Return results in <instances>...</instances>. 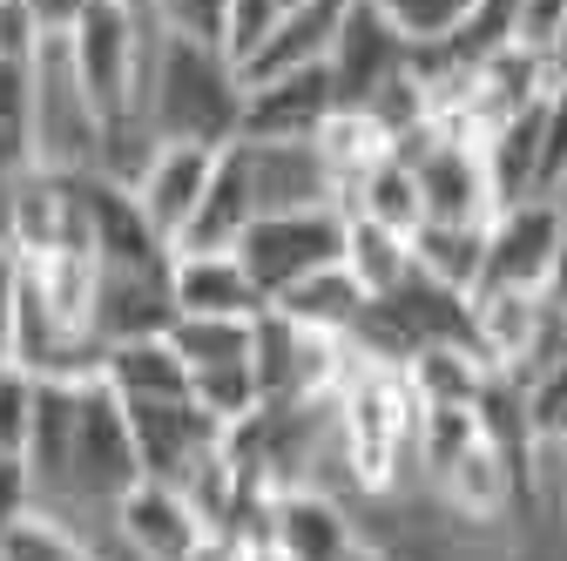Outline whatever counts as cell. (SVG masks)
Returning a JSON list of instances; mask_svg holds the SVG:
<instances>
[{
	"label": "cell",
	"instance_id": "43",
	"mask_svg": "<svg viewBox=\"0 0 567 561\" xmlns=\"http://www.w3.org/2000/svg\"><path fill=\"white\" fill-rule=\"evenodd\" d=\"M237 548H244V561H284V554H277L270 541H237Z\"/></svg>",
	"mask_w": 567,
	"mask_h": 561
},
{
	"label": "cell",
	"instance_id": "35",
	"mask_svg": "<svg viewBox=\"0 0 567 561\" xmlns=\"http://www.w3.org/2000/svg\"><path fill=\"white\" fill-rule=\"evenodd\" d=\"M560 176H567V82H554L540 102V176H534V190L547 196Z\"/></svg>",
	"mask_w": 567,
	"mask_h": 561
},
{
	"label": "cell",
	"instance_id": "44",
	"mask_svg": "<svg viewBox=\"0 0 567 561\" xmlns=\"http://www.w3.org/2000/svg\"><path fill=\"white\" fill-rule=\"evenodd\" d=\"M554 487H560V541H567V460H560V473H554Z\"/></svg>",
	"mask_w": 567,
	"mask_h": 561
},
{
	"label": "cell",
	"instance_id": "2",
	"mask_svg": "<svg viewBox=\"0 0 567 561\" xmlns=\"http://www.w3.org/2000/svg\"><path fill=\"white\" fill-rule=\"evenodd\" d=\"M156 34H163V14L150 0H89V14L61 34L68 68H75V82L102 122L142 115L135 102H142V75H150Z\"/></svg>",
	"mask_w": 567,
	"mask_h": 561
},
{
	"label": "cell",
	"instance_id": "27",
	"mask_svg": "<svg viewBox=\"0 0 567 561\" xmlns=\"http://www.w3.org/2000/svg\"><path fill=\"white\" fill-rule=\"evenodd\" d=\"M0 561H122L115 548H102L95 534H82L75 521H61L48 508H28L0 528Z\"/></svg>",
	"mask_w": 567,
	"mask_h": 561
},
{
	"label": "cell",
	"instance_id": "31",
	"mask_svg": "<svg viewBox=\"0 0 567 561\" xmlns=\"http://www.w3.org/2000/svg\"><path fill=\"white\" fill-rule=\"evenodd\" d=\"M291 8H298V0H224V8H217V34H209V41H217L224 61L244 75V68L264 54V41L277 34V21L291 14Z\"/></svg>",
	"mask_w": 567,
	"mask_h": 561
},
{
	"label": "cell",
	"instance_id": "24",
	"mask_svg": "<svg viewBox=\"0 0 567 561\" xmlns=\"http://www.w3.org/2000/svg\"><path fill=\"white\" fill-rule=\"evenodd\" d=\"M344 217H365V224H379V231H399V237H412V231L425 224V196H419V176H412V163H405V156H385V163H372L359 183L344 190Z\"/></svg>",
	"mask_w": 567,
	"mask_h": 561
},
{
	"label": "cell",
	"instance_id": "26",
	"mask_svg": "<svg viewBox=\"0 0 567 561\" xmlns=\"http://www.w3.org/2000/svg\"><path fill=\"white\" fill-rule=\"evenodd\" d=\"M311 150H318V163H324V176L338 183V210H344V190L359 183L372 163H385L392 156V135L365 115V109H338L318 135H311Z\"/></svg>",
	"mask_w": 567,
	"mask_h": 561
},
{
	"label": "cell",
	"instance_id": "6",
	"mask_svg": "<svg viewBox=\"0 0 567 561\" xmlns=\"http://www.w3.org/2000/svg\"><path fill=\"white\" fill-rule=\"evenodd\" d=\"M392 156L412 163L433 224H486L493 210H501L493 203V183H486V163H480V143H446L433 129H412Z\"/></svg>",
	"mask_w": 567,
	"mask_h": 561
},
{
	"label": "cell",
	"instance_id": "17",
	"mask_svg": "<svg viewBox=\"0 0 567 561\" xmlns=\"http://www.w3.org/2000/svg\"><path fill=\"white\" fill-rule=\"evenodd\" d=\"M95 379L122 399V406H156V399H189V366L176 359V345L156 332V338H122V345H102L95 359Z\"/></svg>",
	"mask_w": 567,
	"mask_h": 561
},
{
	"label": "cell",
	"instance_id": "7",
	"mask_svg": "<svg viewBox=\"0 0 567 561\" xmlns=\"http://www.w3.org/2000/svg\"><path fill=\"white\" fill-rule=\"evenodd\" d=\"M338 115V82L331 68H291V75L244 82L237 109V143H311V135Z\"/></svg>",
	"mask_w": 567,
	"mask_h": 561
},
{
	"label": "cell",
	"instance_id": "3",
	"mask_svg": "<svg viewBox=\"0 0 567 561\" xmlns=\"http://www.w3.org/2000/svg\"><path fill=\"white\" fill-rule=\"evenodd\" d=\"M102 156V115L89 109L75 68H68L61 34L34 48V109H28V170L54 176H95Z\"/></svg>",
	"mask_w": 567,
	"mask_h": 561
},
{
	"label": "cell",
	"instance_id": "42",
	"mask_svg": "<svg viewBox=\"0 0 567 561\" xmlns=\"http://www.w3.org/2000/svg\"><path fill=\"white\" fill-rule=\"evenodd\" d=\"M547 68H554V82H567V21H560V34L547 41Z\"/></svg>",
	"mask_w": 567,
	"mask_h": 561
},
{
	"label": "cell",
	"instance_id": "1",
	"mask_svg": "<svg viewBox=\"0 0 567 561\" xmlns=\"http://www.w3.org/2000/svg\"><path fill=\"white\" fill-rule=\"evenodd\" d=\"M142 122L156 129V143H203L224 150L237 143V109H244V75L224 61L217 41L163 28L150 75H142Z\"/></svg>",
	"mask_w": 567,
	"mask_h": 561
},
{
	"label": "cell",
	"instance_id": "34",
	"mask_svg": "<svg viewBox=\"0 0 567 561\" xmlns=\"http://www.w3.org/2000/svg\"><path fill=\"white\" fill-rule=\"evenodd\" d=\"M34 392H41L34 373H21L14 359H0V460H21V453H28V434H34Z\"/></svg>",
	"mask_w": 567,
	"mask_h": 561
},
{
	"label": "cell",
	"instance_id": "45",
	"mask_svg": "<svg viewBox=\"0 0 567 561\" xmlns=\"http://www.w3.org/2000/svg\"><path fill=\"white\" fill-rule=\"evenodd\" d=\"M150 8H156V14H163V28H169V21L183 14V0H150Z\"/></svg>",
	"mask_w": 567,
	"mask_h": 561
},
{
	"label": "cell",
	"instance_id": "25",
	"mask_svg": "<svg viewBox=\"0 0 567 561\" xmlns=\"http://www.w3.org/2000/svg\"><path fill=\"white\" fill-rule=\"evenodd\" d=\"M399 379H405L412 406H473L486 386V359L473 345H419V353H405Z\"/></svg>",
	"mask_w": 567,
	"mask_h": 561
},
{
	"label": "cell",
	"instance_id": "36",
	"mask_svg": "<svg viewBox=\"0 0 567 561\" xmlns=\"http://www.w3.org/2000/svg\"><path fill=\"white\" fill-rule=\"evenodd\" d=\"M560 21H567V0H520V34L514 41H527V48L547 54V41L560 34Z\"/></svg>",
	"mask_w": 567,
	"mask_h": 561
},
{
	"label": "cell",
	"instance_id": "38",
	"mask_svg": "<svg viewBox=\"0 0 567 561\" xmlns=\"http://www.w3.org/2000/svg\"><path fill=\"white\" fill-rule=\"evenodd\" d=\"M34 494H28V467L21 460H0V528H8L14 514H28Z\"/></svg>",
	"mask_w": 567,
	"mask_h": 561
},
{
	"label": "cell",
	"instance_id": "40",
	"mask_svg": "<svg viewBox=\"0 0 567 561\" xmlns=\"http://www.w3.org/2000/svg\"><path fill=\"white\" fill-rule=\"evenodd\" d=\"M189 561H244V548H237V541H217V534H209V541H203Z\"/></svg>",
	"mask_w": 567,
	"mask_h": 561
},
{
	"label": "cell",
	"instance_id": "33",
	"mask_svg": "<svg viewBox=\"0 0 567 561\" xmlns=\"http://www.w3.org/2000/svg\"><path fill=\"white\" fill-rule=\"evenodd\" d=\"M189 399L217 419V427H237V419H250L264 399H257V379L250 366H209V373H189Z\"/></svg>",
	"mask_w": 567,
	"mask_h": 561
},
{
	"label": "cell",
	"instance_id": "5",
	"mask_svg": "<svg viewBox=\"0 0 567 561\" xmlns=\"http://www.w3.org/2000/svg\"><path fill=\"white\" fill-rule=\"evenodd\" d=\"M560 271V217H554V196H520L507 210L486 217V285L501 292H547Z\"/></svg>",
	"mask_w": 567,
	"mask_h": 561
},
{
	"label": "cell",
	"instance_id": "39",
	"mask_svg": "<svg viewBox=\"0 0 567 561\" xmlns=\"http://www.w3.org/2000/svg\"><path fill=\"white\" fill-rule=\"evenodd\" d=\"M21 8L34 14V28H41V34H68V28L89 14V0H21Z\"/></svg>",
	"mask_w": 567,
	"mask_h": 561
},
{
	"label": "cell",
	"instance_id": "4",
	"mask_svg": "<svg viewBox=\"0 0 567 561\" xmlns=\"http://www.w3.org/2000/svg\"><path fill=\"white\" fill-rule=\"evenodd\" d=\"M338 244H344V210H277V217H250V231L237 237V264L270 305L284 285L338 264Z\"/></svg>",
	"mask_w": 567,
	"mask_h": 561
},
{
	"label": "cell",
	"instance_id": "10",
	"mask_svg": "<svg viewBox=\"0 0 567 561\" xmlns=\"http://www.w3.org/2000/svg\"><path fill=\"white\" fill-rule=\"evenodd\" d=\"M433 501L466 528V541L473 534H501L507 521H514V501H527V487H520V467L493 447L486 434L433 480Z\"/></svg>",
	"mask_w": 567,
	"mask_h": 561
},
{
	"label": "cell",
	"instance_id": "29",
	"mask_svg": "<svg viewBox=\"0 0 567 561\" xmlns=\"http://www.w3.org/2000/svg\"><path fill=\"white\" fill-rule=\"evenodd\" d=\"M473 440H480V412L473 406H419L412 412V473L433 487Z\"/></svg>",
	"mask_w": 567,
	"mask_h": 561
},
{
	"label": "cell",
	"instance_id": "41",
	"mask_svg": "<svg viewBox=\"0 0 567 561\" xmlns=\"http://www.w3.org/2000/svg\"><path fill=\"white\" fill-rule=\"evenodd\" d=\"M338 561H392V548H379V541H365V534H359V541H351Z\"/></svg>",
	"mask_w": 567,
	"mask_h": 561
},
{
	"label": "cell",
	"instance_id": "8",
	"mask_svg": "<svg viewBox=\"0 0 567 561\" xmlns=\"http://www.w3.org/2000/svg\"><path fill=\"white\" fill-rule=\"evenodd\" d=\"M109 541H115L122 561H189L209 541V528L183 501V487H169V480H135L128 494L109 508Z\"/></svg>",
	"mask_w": 567,
	"mask_h": 561
},
{
	"label": "cell",
	"instance_id": "37",
	"mask_svg": "<svg viewBox=\"0 0 567 561\" xmlns=\"http://www.w3.org/2000/svg\"><path fill=\"white\" fill-rule=\"evenodd\" d=\"M14 292H21V257L0 237V359H8V338H14Z\"/></svg>",
	"mask_w": 567,
	"mask_h": 561
},
{
	"label": "cell",
	"instance_id": "23",
	"mask_svg": "<svg viewBox=\"0 0 567 561\" xmlns=\"http://www.w3.org/2000/svg\"><path fill=\"white\" fill-rule=\"evenodd\" d=\"M338 271L359 285L372 305L379 298H392L405 277H412V237H399V231H379V224H365V217H344V244H338Z\"/></svg>",
	"mask_w": 567,
	"mask_h": 561
},
{
	"label": "cell",
	"instance_id": "28",
	"mask_svg": "<svg viewBox=\"0 0 567 561\" xmlns=\"http://www.w3.org/2000/svg\"><path fill=\"white\" fill-rule=\"evenodd\" d=\"M520 412H527L534 473H540L547 460H567V353L520 379Z\"/></svg>",
	"mask_w": 567,
	"mask_h": 561
},
{
	"label": "cell",
	"instance_id": "16",
	"mask_svg": "<svg viewBox=\"0 0 567 561\" xmlns=\"http://www.w3.org/2000/svg\"><path fill=\"white\" fill-rule=\"evenodd\" d=\"M244 156H250L257 217H277V210H338V183L324 176L311 143H244Z\"/></svg>",
	"mask_w": 567,
	"mask_h": 561
},
{
	"label": "cell",
	"instance_id": "13",
	"mask_svg": "<svg viewBox=\"0 0 567 561\" xmlns=\"http://www.w3.org/2000/svg\"><path fill=\"white\" fill-rule=\"evenodd\" d=\"M122 412H128V434H135L142 480H169L176 487L203 453L224 447V427L196 399H156V406H122Z\"/></svg>",
	"mask_w": 567,
	"mask_h": 561
},
{
	"label": "cell",
	"instance_id": "14",
	"mask_svg": "<svg viewBox=\"0 0 567 561\" xmlns=\"http://www.w3.org/2000/svg\"><path fill=\"white\" fill-rule=\"evenodd\" d=\"M163 292L176 318H257L264 312V292L250 285L237 251H169Z\"/></svg>",
	"mask_w": 567,
	"mask_h": 561
},
{
	"label": "cell",
	"instance_id": "22",
	"mask_svg": "<svg viewBox=\"0 0 567 561\" xmlns=\"http://www.w3.org/2000/svg\"><path fill=\"white\" fill-rule=\"evenodd\" d=\"M412 271L460 292V298H473L480 277H486V224H433L425 217L412 231Z\"/></svg>",
	"mask_w": 567,
	"mask_h": 561
},
{
	"label": "cell",
	"instance_id": "9",
	"mask_svg": "<svg viewBox=\"0 0 567 561\" xmlns=\"http://www.w3.org/2000/svg\"><path fill=\"white\" fill-rule=\"evenodd\" d=\"M257 541H270L284 561H338L351 541H359V521H351V501L298 480V487H270L264 494Z\"/></svg>",
	"mask_w": 567,
	"mask_h": 561
},
{
	"label": "cell",
	"instance_id": "11",
	"mask_svg": "<svg viewBox=\"0 0 567 561\" xmlns=\"http://www.w3.org/2000/svg\"><path fill=\"white\" fill-rule=\"evenodd\" d=\"M412 48L392 34V21L372 8V0H344V21H338V41L324 54L331 82H338V109H365L392 75H405Z\"/></svg>",
	"mask_w": 567,
	"mask_h": 561
},
{
	"label": "cell",
	"instance_id": "19",
	"mask_svg": "<svg viewBox=\"0 0 567 561\" xmlns=\"http://www.w3.org/2000/svg\"><path fill=\"white\" fill-rule=\"evenodd\" d=\"M169 292L163 271H102L95 264V345H122V338H156L169 332Z\"/></svg>",
	"mask_w": 567,
	"mask_h": 561
},
{
	"label": "cell",
	"instance_id": "20",
	"mask_svg": "<svg viewBox=\"0 0 567 561\" xmlns=\"http://www.w3.org/2000/svg\"><path fill=\"white\" fill-rule=\"evenodd\" d=\"M365 305H372V298L351 285L338 264H324V271L298 277V285H284L264 312H277L284 325H298V332H311V338H351V332H359V318H365Z\"/></svg>",
	"mask_w": 567,
	"mask_h": 561
},
{
	"label": "cell",
	"instance_id": "32",
	"mask_svg": "<svg viewBox=\"0 0 567 561\" xmlns=\"http://www.w3.org/2000/svg\"><path fill=\"white\" fill-rule=\"evenodd\" d=\"M372 8L392 21V34L405 48H446L460 34V21H466L473 0H372Z\"/></svg>",
	"mask_w": 567,
	"mask_h": 561
},
{
	"label": "cell",
	"instance_id": "15",
	"mask_svg": "<svg viewBox=\"0 0 567 561\" xmlns=\"http://www.w3.org/2000/svg\"><path fill=\"white\" fill-rule=\"evenodd\" d=\"M82 231H89V257L102 271H163L169 264V244L150 231L135 196L109 176H82Z\"/></svg>",
	"mask_w": 567,
	"mask_h": 561
},
{
	"label": "cell",
	"instance_id": "12",
	"mask_svg": "<svg viewBox=\"0 0 567 561\" xmlns=\"http://www.w3.org/2000/svg\"><path fill=\"white\" fill-rule=\"evenodd\" d=\"M209 170H217V150H203V143H156L150 163H142L135 183H128L135 210L150 217V231H156L169 251H176L183 231L196 224V203H203V190H209Z\"/></svg>",
	"mask_w": 567,
	"mask_h": 561
},
{
	"label": "cell",
	"instance_id": "21",
	"mask_svg": "<svg viewBox=\"0 0 567 561\" xmlns=\"http://www.w3.org/2000/svg\"><path fill=\"white\" fill-rule=\"evenodd\" d=\"M338 21H344V0H298V8L277 21V34L264 41V54L244 68V82L291 75V68H318L331 54V41H338Z\"/></svg>",
	"mask_w": 567,
	"mask_h": 561
},
{
	"label": "cell",
	"instance_id": "30",
	"mask_svg": "<svg viewBox=\"0 0 567 561\" xmlns=\"http://www.w3.org/2000/svg\"><path fill=\"white\" fill-rule=\"evenodd\" d=\"M189 373L209 366H250V318H169L163 332Z\"/></svg>",
	"mask_w": 567,
	"mask_h": 561
},
{
	"label": "cell",
	"instance_id": "18",
	"mask_svg": "<svg viewBox=\"0 0 567 561\" xmlns=\"http://www.w3.org/2000/svg\"><path fill=\"white\" fill-rule=\"evenodd\" d=\"M250 217H257L250 156H244V143H224L217 150V170H209V190L196 203V224L183 231L176 251H237V237L250 231Z\"/></svg>",
	"mask_w": 567,
	"mask_h": 561
}]
</instances>
